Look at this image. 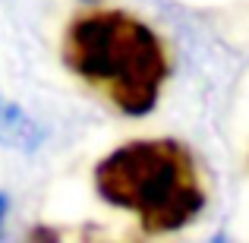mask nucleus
Here are the masks:
<instances>
[{
  "mask_svg": "<svg viewBox=\"0 0 249 243\" xmlns=\"http://www.w3.org/2000/svg\"><path fill=\"white\" fill-rule=\"evenodd\" d=\"M60 60L120 117H148L170 79V51L123 6H82L60 38Z\"/></svg>",
  "mask_w": 249,
  "mask_h": 243,
  "instance_id": "f257e3e1",
  "label": "nucleus"
},
{
  "mask_svg": "<svg viewBox=\"0 0 249 243\" xmlns=\"http://www.w3.org/2000/svg\"><path fill=\"white\" fill-rule=\"evenodd\" d=\"M91 187L104 206L133 215L152 237L186 231L208 206L196 152L174 136L129 139L110 149L91 170Z\"/></svg>",
  "mask_w": 249,
  "mask_h": 243,
  "instance_id": "f03ea898",
  "label": "nucleus"
},
{
  "mask_svg": "<svg viewBox=\"0 0 249 243\" xmlns=\"http://www.w3.org/2000/svg\"><path fill=\"white\" fill-rule=\"evenodd\" d=\"M44 139H48V133L41 123L19 101H13L6 92H0V149L16 155H35L41 152Z\"/></svg>",
  "mask_w": 249,
  "mask_h": 243,
  "instance_id": "7ed1b4c3",
  "label": "nucleus"
},
{
  "mask_svg": "<svg viewBox=\"0 0 249 243\" xmlns=\"http://www.w3.org/2000/svg\"><path fill=\"white\" fill-rule=\"evenodd\" d=\"M6 215H10V196L0 193V237H3V224H6Z\"/></svg>",
  "mask_w": 249,
  "mask_h": 243,
  "instance_id": "20e7f679",
  "label": "nucleus"
},
{
  "mask_svg": "<svg viewBox=\"0 0 249 243\" xmlns=\"http://www.w3.org/2000/svg\"><path fill=\"white\" fill-rule=\"evenodd\" d=\"M85 3H89V6H95V3H98V0H85Z\"/></svg>",
  "mask_w": 249,
  "mask_h": 243,
  "instance_id": "39448f33",
  "label": "nucleus"
}]
</instances>
